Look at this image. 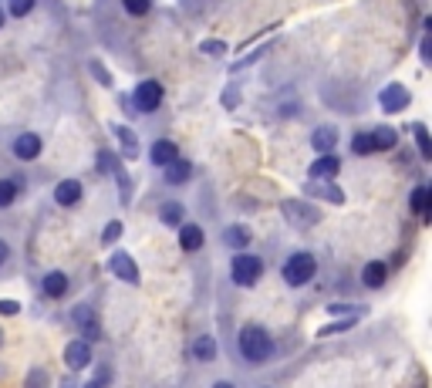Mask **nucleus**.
Returning <instances> with one entry per match:
<instances>
[{"label":"nucleus","mask_w":432,"mask_h":388,"mask_svg":"<svg viewBox=\"0 0 432 388\" xmlns=\"http://www.w3.org/2000/svg\"><path fill=\"white\" fill-rule=\"evenodd\" d=\"M240 355L253 361V365H260L267 358L274 355V341H270V334L263 331L260 325H247L240 331Z\"/></svg>","instance_id":"f257e3e1"},{"label":"nucleus","mask_w":432,"mask_h":388,"mask_svg":"<svg viewBox=\"0 0 432 388\" xmlns=\"http://www.w3.org/2000/svg\"><path fill=\"white\" fill-rule=\"evenodd\" d=\"M230 277L236 287H253V284L263 277V260L257 253H244V250H240L230 260Z\"/></svg>","instance_id":"f03ea898"},{"label":"nucleus","mask_w":432,"mask_h":388,"mask_svg":"<svg viewBox=\"0 0 432 388\" xmlns=\"http://www.w3.org/2000/svg\"><path fill=\"white\" fill-rule=\"evenodd\" d=\"M314 270H318V260L311 257V253H291L287 260H284V280L291 284V287H304L311 277H314Z\"/></svg>","instance_id":"7ed1b4c3"},{"label":"nucleus","mask_w":432,"mask_h":388,"mask_svg":"<svg viewBox=\"0 0 432 388\" xmlns=\"http://www.w3.org/2000/svg\"><path fill=\"white\" fill-rule=\"evenodd\" d=\"M71 321H75V327L81 331V341L95 344L98 338H102V325H98V314H95L88 304H78L75 310H71Z\"/></svg>","instance_id":"20e7f679"},{"label":"nucleus","mask_w":432,"mask_h":388,"mask_svg":"<svg viewBox=\"0 0 432 388\" xmlns=\"http://www.w3.org/2000/svg\"><path fill=\"white\" fill-rule=\"evenodd\" d=\"M132 98H136V109L139 111H155L159 105H162V85L152 81V78H149V81H139Z\"/></svg>","instance_id":"39448f33"},{"label":"nucleus","mask_w":432,"mask_h":388,"mask_svg":"<svg viewBox=\"0 0 432 388\" xmlns=\"http://www.w3.org/2000/svg\"><path fill=\"white\" fill-rule=\"evenodd\" d=\"M64 365L71 368V372H81V368H88L92 365V344L75 338V341H68L64 348Z\"/></svg>","instance_id":"423d86ee"},{"label":"nucleus","mask_w":432,"mask_h":388,"mask_svg":"<svg viewBox=\"0 0 432 388\" xmlns=\"http://www.w3.org/2000/svg\"><path fill=\"white\" fill-rule=\"evenodd\" d=\"M108 270L119 280H125V284H139V267H136V260H132L128 253H122V250L108 257Z\"/></svg>","instance_id":"0eeeda50"},{"label":"nucleus","mask_w":432,"mask_h":388,"mask_svg":"<svg viewBox=\"0 0 432 388\" xmlns=\"http://www.w3.org/2000/svg\"><path fill=\"white\" fill-rule=\"evenodd\" d=\"M378 102H382V109H385L388 115H395V111H402L409 102H412V95H409L405 85H388L385 92L378 95Z\"/></svg>","instance_id":"6e6552de"},{"label":"nucleus","mask_w":432,"mask_h":388,"mask_svg":"<svg viewBox=\"0 0 432 388\" xmlns=\"http://www.w3.org/2000/svg\"><path fill=\"white\" fill-rule=\"evenodd\" d=\"M14 155L20 162H31L41 155V135H34V132H20L14 139Z\"/></svg>","instance_id":"1a4fd4ad"},{"label":"nucleus","mask_w":432,"mask_h":388,"mask_svg":"<svg viewBox=\"0 0 432 388\" xmlns=\"http://www.w3.org/2000/svg\"><path fill=\"white\" fill-rule=\"evenodd\" d=\"M54 202L58 206H78L81 202V179H61L54 186Z\"/></svg>","instance_id":"9d476101"},{"label":"nucleus","mask_w":432,"mask_h":388,"mask_svg":"<svg viewBox=\"0 0 432 388\" xmlns=\"http://www.w3.org/2000/svg\"><path fill=\"white\" fill-rule=\"evenodd\" d=\"M338 169H341V162L338 159H335V155H321V159H314V162H311V179H318V183H328V179H335V176H338Z\"/></svg>","instance_id":"9b49d317"},{"label":"nucleus","mask_w":432,"mask_h":388,"mask_svg":"<svg viewBox=\"0 0 432 388\" xmlns=\"http://www.w3.org/2000/svg\"><path fill=\"white\" fill-rule=\"evenodd\" d=\"M41 291H44V297H64L68 294V277H64L61 270H51V274H44V280H41Z\"/></svg>","instance_id":"f8f14e48"},{"label":"nucleus","mask_w":432,"mask_h":388,"mask_svg":"<svg viewBox=\"0 0 432 388\" xmlns=\"http://www.w3.org/2000/svg\"><path fill=\"white\" fill-rule=\"evenodd\" d=\"M385 277H388V270L382 260H371V264H365V270H361V284L371 287V291H378V287L385 284Z\"/></svg>","instance_id":"ddd939ff"},{"label":"nucleus","mask_w":432,"mask_h":388,"mask_svg":"<svg viewBox=\"0 0 432 388\" xmlns=\"http://www.w3.org/2000/svg\"><path fill=\"white\" fill-rule=\"evenodd\" d=\"M371 135V145H375V152H388V149H395L399 145V135H395V128H388V125H378Z\"/></svg>","instance_id":"4468645a"},{"label":"nucleus","mask_w":432,"mask_h":388,"mask_svg":"<svg viewBox=\"0 0 432 388\" xmlns=\"http://www.w3.org/2000/svg\"><path fill=\"white\" fill-rule=\"evenodd\" d=\"M335 142H338V132H335L331 125H324V128H318V132L311 135V145H314V152H321V155H331Z\"/></svg>","instance_id":"2eb2a0df"},{"label":"nucleus","mask_w":432,"mask_h":388,"mask_svg":"<svg viewBox=\"0 0 432 388\" xmlns=\"http://www.w3.org/2000/svg\"><path fill=\"white\" fill-rule=\"evenodd\" d=\"M179 247L189 250V253L203 247V230L196 223H179Z\"/></svg>","instance_id":"dca6fc26"},{"label":"nucleus","mask_w":432,"mask_h":388,"mask_svg":"<svg viewBox=\"0 0 432 388\" xmlns=\"http://www.w3.org/2000/svg\"><path fill=\"white\" fill-rule=\"evenodd\" d=\"M112 132L119 135V145H122L125 159H136V155H139V139H136V132H132V128H125V125H112Z\"/></svg>","instance_id":"f3484780"},{"label":"nucleus","mask_w":432,"mask_h":388,"mask_svg":"<svg viewBox=\"0 0 432 388\" xmlns=\"http://www.w3.org/2000/svg\"><path fill=\"white\" fill-rule=\"evenodd\" d=\"M189 176H193L189 159H176V162H169V166H166V183H169V186H183Z\"/></svg>","instance_id":"a211bd4d"},{"label":"nucleus","mask_w":432,"mask_h":388,"mask_svg":"<svg viewBox=\"0 0 432 388\" xmlns=\"http://www.w3.org/2000/svg\"><path fill=\"white\" fill-rule=\"evenodd\" d=\"M216 351H220V348H216V341L210 334H200V338L193 341V348H189V355L196 358V361H213Z\"/></svg>","instance_id":"6ab92c4d"},{"label":"nucleus","mask_w":432,"mask_h":388,"mask_svg":"<svg viewBox=\"0 0 432 388\" xmlns=\"http://www.w3.org/2000/svg\"><path fill=\"white\" fill-rule=\"evenodd\" d=\"M308 193H311V196H321V200H331L335 206H341V202H344L341 189L331 186V183H318V179H311V183H308Z\"/></svg>","instance_id":"aec40b11"},{"label":"nucleus","mask_w":432,"mask_h":388,"mask_svg":"<svg viewBox=\"0 0 432 388\" xmlns=\"http://www.w3.org/2000/svg\"><path fill=\"white\" fill-rule=\"evenodd\" d=\"M176 159H179V149H176L172 142L159 139L152 145V162H155V166H169V162H176Z\"/></svg>","instance_id":"412c9836"},{"label":"nucleus","mask_w":432,"mask_h":388,"mask_svg":"<svg viewBox=\"0 0 432 388\" xmlns=\"http://www.w3.org/2000/svg\"><path fill=\"white\" fill-rule=\"evenodd\" d=\"M223 243L233 250H244L250 243V230L247 226H227V233H223Z\"/></svg>","instance_id":"4be33fe9"},{"label":"nucleus","mask_w":432,"mask_h":388,"mask_svg":"<svg viewBox=\"0 0 432 388\" xmlns=\"http://www.w3.org/2000/svg\"><path fill=\"white\" fill-rule=\"evenodd\" d=\"M409 206H412V213H419V217L429 219V189H426V186L412 189V200H409Z\"/></svg>","instance_id":"5701e85b"},{"label":"nucleus","mask_w":432,"mask_h":388,"mask_svg":"<svg viewBox=\"0 0 432 388\" xmlns=\"http://www.w3.org/2000/svg\"><path fill=\"white\" fill-rule=\"evenodd\" d=\"M159 217H162L166 226H179V223H183V202H162Z\"/></svg>","instance_id":"b1692460"},{"label":"nucleus","mask_w":432,"mask_h":388,"mask_svg":"<svg viewBox=\"0 0 432 388\" xmlns=\"http://www.w3.org/2000/svg\"><path fill=\"white\" fill-rule=\"evenodd\" d=\"M284 213L291 223H318V210H297L294 202H284Z\"/></svg>","instance_id":"393cba45"},{"label":"nucleus","mask_w":432,"mask_h":388,"mask_svg":"<svg viewBox=\"0 0 432 388\" xmlns=\"http://www.w3.org/2000/svg\"><path fill=\"white\" fill-rule=\"evenodd\" d=\"M352 152L355 155H375V145H371L368 132H358L355 139H352Z\"/></svg>","instance_id":"a878e982"},{"label":"nucleus","mask_w":432,"mask_h":388,"mask_svg":"<svg viewBox=\"0 0 432 388\" xmlns=\"http://www.w3.org/2000/svg\"><path fill=\"white\" fill-rule=\"evenodd\" d=\"M17 200V183L14 179H0V210H7Z\"/></svg>","instance_id":"bb28decb"},{"label":"nucleus","mask_w":432,"mask_h":388,"mask_svg":"<svg viewBox=\"0 0 432 388\" xmlns=\"http://www.w3.org/2000/svg\"><path fill=\"white\" fill-rule=\"evenodd\" d=\"M416 142H419L422 159H432V142H429V132H426V125L422 122H416Z\"/></svg>","instance_id":"cd10ccee"},{"label":"nucleus","mask_w":432,"mask_h":388,"mask_svg":"<svg viewBox=\"0 0 432 388\" xmlns=\"http://www.w3.org/2000/svg\"><path fill=\"white\" fill-rule=\"evenodd\" d=\"M51 385V378H47L44 368H31L28 372V382H24V388H47Z\"/></svg>","instance_id":"c85d7f7f"},{"label":"nucleus","mask_w":432,"mask_h":388,"mask_svg":"<svg viewBox=\"0 0 432 388\" xmlns=\"http://www.w3.org/2000/svg\"><path fill=\"white\" fill-rule=\"evenodd\" d=\"M122 7L132 17H142V14H149V11H152V0H122Z\"/></svg>","instance_id":"c756f323"},{"label":"nucleus","mask_w":432,"mask_h":388,"mask_svg":"<svg viewBox=\"0 0 432 388\" xmlns=\"http://www.w3.org/2000/svg\"><path fill=\"white\" fill-rule=\"evenodd\" d=\"M7 11H11V17H28L34 11V0H11Z\"/></svg>","instance_id":"7c9ffc66"},{"label":"nucleus","mask_w":432,"mask_h":388,"mask_svg":"<svg viewBox=\"0 0 432 388\" xmlns=\"http://www.w3.org/2000/svg\"><path fill=\"white\" fill-rule=\"evenodd\" d=\"M119 236H122V223H119V219H112V223L105 226V233H102V243L108 247V243H115Z\"/></svg>","instance_id":"2f4dec72"},{"label":"nucleus","mask_w":432,"mask_h":388,"mask_svg":"<svg viewBox=\"0 0 432 388\" xmlns=\"http://www.w3.org/2000/svg\"><path fill=\"white\" fill-rule=\"evenodd\" d=\"M0 314H4V317H11V314H20V304H17V301H0Z\"/></svg>","instance_id":"473e14b6"},{"label":"nucleus","mask_w":432,"mask_h":388,"mask_svg":"<svg viewBox=\"0 0 432 388\" xmlns=\"http://www.w3.org/2000/svg\"><path fill=\"white\" fill-rule=\"evenodd\" d=\"M108 382H112V368H108V365H102V368H98V378H95V385L105 388Z\"/></svg>","instance_id":"72a5a7b5"},{"label":"nucleus","mask_w":432,"mask_h":388,"mask_svg":"<svg viewBox=\"0 0 432 388\" xmlns=\"http://www.w3.org/2000/svg\"><path fill=\"white\" fill-rule=\"evenodd\" d=\"M203 51H206V54H223V51H227V44H223V41H206V44H203Z\"/></svg>","instance_id":"f704fd0d"},{"label":"nucleus","mask_w":432,"mask_h":388,"mask_svg":"<svg viewBox=\"0 0 432 388\" xmlns=\"http://www.w3.org/2000/svg\"><path fill=\"white\" fill-rule=\"evenodd\" d=\"M365 308H344V304H331V314H361Z\"/></svg>","instance_id":"c9c22d12"},{"label":"nucleus","mask_w":432,"mask_h":388,"mask_svg":"<svg viewBox=\"0 0 432 388\" xmlns=\"http://www.w3.org/2000/svg\"><path fill=\"white\" fill-rule=\"evenodd\" d=\"M92 71H95V78H98L102 85H112V78H108L105 71H102V64H98V61H92Z\"/></svg>","instance_id":"e433bc0d"},{"label":"nucleus","mask_w":432,"mask_h":388,"mask_svg":"<svg viewBox=\"0 0 432 388\" xmlns=\"http://www.w3.org/2000/svg\"><path fill=\"white\" fill-rule=\"evenodd\" d=\"M7 257H11V247H7V243H4V240H0V267L7 264Z\"/></svg>","instance_id":"4c0bfd02"},{"label":"nucleus","mask_w":432,"mask_h":388,"mask_svg":"<svg viewBox=\"0 0 432 388\" xmlns=\"http://www.w3.org/2000/svg\"><path fill=\"white\" fill-rule=\"evenodd\" d=\"M213 388H233V385H230V382H216Z\"/></svg>","instance_id":"58836bf2"},{"label":"nucleus","mask_w":432,"mask_h":388,"mask_svg":"<svg viewBox=\"0 0 432 388\" xmlns=\"http://www.w3.org/2000/svg\"><path fill=\"white\" fill-rule=\"evenodd\" d=\"M85 388H98V385H95V382H88V385H85Z\"/></svg>","instance_id":"ea45409f"},{"label":"nucleus","mask_w":432,"mask_h":388,"mask_svg":"<svg viewBox=\"0 0 432 388\" xmlns=\"http://www.w3.org/2000/svg\"><path fill=\"white\" fill-rule=\"evenodd\" d=\"M0 344H4V331H0Z\"/></svg>","instance_id":"a19ab883"},{"label":"nucleus","mask_w":432,"mask_h":388,"mask_svg":"<svg viewBox=\"0 0 432 388\" xmlns=\"http://www.w3.org/2000/svg\"><path fill=\"white\" fill-rule=\"evenodd\" d=\"M0 24H4V11H0Z\"/></svg>","instance_id":"79ce46f5"}]
</instances>
